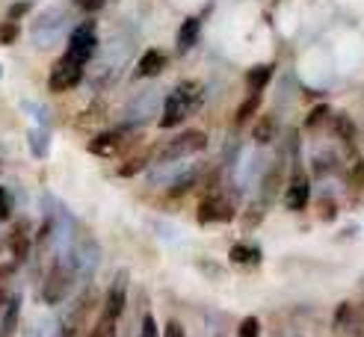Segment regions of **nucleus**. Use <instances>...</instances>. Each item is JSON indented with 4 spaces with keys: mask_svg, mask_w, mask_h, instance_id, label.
<instances>
[{
    "mask_svg": "<svg viewBox=\"0 0 364 337\" xmlns=\"http://www.w3.org/2000/svg\"><path fill=\"white\" fill-rule=\"evenodd\" d=\"M199 95H202V89L195 80H184V83L175 86L169 92V98H166V104H163L160 127H178L184 118L193 113V107L199 104Z\"/></svg>",
    "mask_w": 364,
    "mask_h": 337,
    "instance_id": "f257e3e1",
    "label": "nucleus"
},
{
    "mask_svg": "<svg viewBox=\"0 0 364 337\" xmlns=\"http://www.w3.org/2000/svg\"><path fill=\"white\" fill-rule=\"evenodd\" d=\"M74 3H77V9H83V12H98V9H104V3H107V0H74Z\"/></svg>",
    "mask_w": 364,
    "mask_h": 337,
    "instance_id": "c85d7f7f",
    "label": "nucleus"
},
{
    "mask_svg": "<svg viewBox=\"0 0 364 337\" xmlns=\"http://www.w3.org/2000/svg\"><path fill=\"white\" fill-rule=\"evenodd\" d=\"M83 68L81 63H74V59H68L65 54L60 56V63L54 65L51 77H47V86H51V92H68V89H74L77 83L83 80Z\"/></svg>",
    "mask_w": 364,
    "mask_h": 337,
    "instance_id": "20e7f679",
    "label": "nucleus"
},
{
    "mask_svg": "<svg viewBox=\"0 0 364 337\" xmlns=\"http://www.w3.org/2000/svg\"><path fill=\"white\" fill-rule=\"evenodd\" d=\"M231 261L234 263H261V249H252V246L234 243L231 246Z\"/></svg>",
    "mask_w": 364,
    "mask_h": 337,
    "instance_id": "f3484780",
    "label": "nucleus"
},
{
    "mask_svg": "<svg viewBox=\"0 0 364 337\" xmlns=\"http://www.w3.org/2000/svg\"><path fill=\"white\" fill-rule=\"evenodd\" d=\"M145 163H149V157H136V160H131V163H125L122 168H119V172L127 177V175H136V172H140V168L145 166Z\"/></svg>",
    "mask_w": 364,
    "mask_h": 337,
    "instance_id": "bb28decb",
    "label": "nucleus"
},
{
    "mask_svg": "<svg viewBox=\"0 0 364 337\" xmlns=\"http://www.w3.org/2000/svg\"><path fill=\"white\" fill-rule=\"evenodd\" d=\"M332 116V107L329 104H317L314 110L308 113V118H305V127H317L320 122H326V118Z\"/></svg>",
    "mask_w": 364,
    "mask_h": 337,
    "instance_id": "aec40b11",
    "label": "nucleus"
},
{
    "mask_svg": "<svg viewBox=\"0 0 364 337\" xmlns=\"http://www.w3.org/2000/svg\"><path fill=\"white\" fill-rule=\"evenodd\" d=\"M9 213H12V195L0 186V219H9Z\"/></svg>",
    "mask_w": 364,
    "mask_h": 337,
    "instance_id": "393cba45",
    "label": "nucleus"
},
{
    "mask_svg": "<svg viewBox=\"0 0 364 337\" xmlns=\"http://www.w3.org/2000/svg\"><path fill=\"white\" fill-rule=\"evenodd\" d=\"M270 80H272V65H255L246 72V86L252 92H261L264 86H270Z\"/></svg>",
    "mask_w": 364,
    "mask_h": 337,
    "instance_id": "4468645a",
    "label": "nucleus"
},
{
    "mask_svg": "<svg viewBox=\"0 0 364 337\" xmlns=\"http://www.w3.org/2000/svg\"><path fill=\"white\" fill-rule=\"evenodd\" d=\"M261 219H264L261 210H249V213H246V219H243V225L246 228H255V222H261Z\"/></svg>",
    "mask_w": 364,
    "mask_h": 337,
    "instance_id": "72a5a7b5",
    "label": "nucleus"
},
{
    "mask_svg": "<svg viewBox=\"0 0 364 337\" xmlns=\"http://www.w3.org/2000/svg\"><path fill=\"white\" fill-rule=\"evenodd\" d=\"M199 33H202V18H186L178 30V51H190V47L199 42Z\"/></svg>",
    "mask_w": 364,
    "mask_h": 337,
    "instance_id": "ddd939ff",
    "label": "nucleus"
},
{
    "mask_svg": "<svg viewBox=\"0 0 364 337\" xmlns=\"http://www.w3.org/2000/svg\"><path fill=\"white\" fill-rule=\"evenodd\" d=\"M72 266H65V263H54V270L47 272V279L42 284V299L47 305H60L68 290H72Z\"/></svg>",
    "mask_w": 364,
    "mask_h": 337,
    "instance_id": "7ed1b4c3",
    "label": "nucleus"
},
{
    "mask_svg": "<svg viewBox=\"0 0 364 337\" xmlns=\"http://www.w3.org/2000/svg\"><path fill=\"white\" fill-rule=\"evenodd\" d=\"M334 216H338V207H334L332 202H323V207H320V219H323V222H332Z\"/></svg>",
    "mask_w": 364,
    "mask_h": 337,
    "instance_id": "7c9ffc66",
    "label": "nucleus"
},
{
    "mask_svg": "<svg viewBox=\"0 0 364 337\" xmlns=\"http://www.w3.org/2000/svg\"><path fill=\"white\" fill-rule=\"evenodd\" d=\"M95 47H98L95 24H92V21H86V24H81V27H74V33L68 36L65 56H68V59H74V63H81V65H86V63L92 59Z\"/></svg>",
    "mask_w": 364,
    "mask_h": 337,
    "instance_id": "f03ea898",
    "label": "nucleus"
},
{
    "mask_svg": "<svg viewBox=\"0 0 364 337\" xmlns=\"http://www.w3.org/2000/svg\"><path fill=\"white\" fill-rule=\"evenodd\" d=\"M30 148L36 151V157H45V148H47V140H45V133L42 131H36L30 133Z\"/></svg>",
    "mask_w": 364,
    "mask_h": 337,
    "instance_id": "b1692460",
    "label": "nucleus"
},
{
    "mask_svg": "<svg viewBox=\"0 0 364 337\" xmlns=\"http://www.w3.org/2000/svg\"><path fill=\"white\" fill-rule=\"evenodd\" d=\"M166 68V54L151 47V51H145L140 56V63H136V77H157Z\"/></svg>",
    "mask_w": 364,
    "mask_h": 337,
    "instance_id": "9d476101",
    "label": "nucleus"
},
{
    "mask_svg": "<svg viewBox=\"0 0 364 337\" xmlns=\"http://www.w3.org/2000/svg\"><path fill=\"white\" fill-rule=\"evenodd\" d=\"M30 12V3H15L12 9H9V21H18L21 15Z\"/></svg>",
    "mask_w": 364,
    "mask_h": 337,
    "instance_id": "473e14b6",
    "label": "nucleus"
},
{
    "mask_svg": "<svg viewBox=\"0 0 364 337\" xmlns=\"http://www.w3.org/2000/svg\"><path fill=\"white\" fill-rule=\"evenodd\" d=\"M193 184H195V172L178 177V184H172V186H169V193H172V195H184L186 190H193Z\"/></svg>",
    "mask_w": 364,
    "mask_h": 337,
    "instance_id": "4be33fe9",
    "label": "nucleus"
},
{
    "mask_svg": "<svg viewBox=\"0 0 364 337\" xmlns=\"http://www.w3.org/2000/svg\"><path fill=\"white\" fill-rule=\"evenodd\" d=\"M261 110V92H249V98L240 104V110H237V116H234V122L237 124H243L246 118H252L255 113Z\"/></svg>",
    "mask_w": 364,
    "mask_h": 337,
    "instance_id": "a211bd4d",
    "label": "nucleus"
},
{
    "mask_svg": "<svg viewBox=\"0 0 364 337\" xmlns=\"http://www.w3.org/2000/svg\"><path fill=\"white\" fill-rule=\"evenodd\" d=\"M151 110H157V95L154 92H145L140 101H133V104H127V113H125V118H127V124L131 127H136V124H142V122H149V116H151Z\"/></svg>",
    "mask_w": 364,
    "mask_h": 337,
    "instance_id": "6e6552de",
    "label": "nucleus"
},
{
    "mask_svg": "<svg viewBox=\"0 0 364 337\" xmlns=\"http://www.w3.org/2000/svg\"><path fill=\"white\" fill-rule=\"evenodd\" d=\"M308 198H311L308 181H293V184L288 186V193H284V204H288V210H305Z\"/></svg>",
    "mask_w": 364,
    "mask_h": 337,
    "instance_id": "9b49d317",
    "label": "nucleus"
},
{
    "mask_svg": "<svg viewBox=\"0 0 364 337\" xmlns=\"http://www.w3.org/2000/svg\"><path fill=\"white\" fill-rule=\"evenodd\" d=\"M12 252L18 261H24L27 252H30V240H27V234H24V225H18V231L12 234Z\"/></svg>",
    "mask_w": 364,
    "mask_h": 337,
    "instance_id": "6ab92c4d",
    "label": "nucleus"
},
{
    "mask_svg": "<svg viewBox=\"0 0 364 337\" xmlns=\"http://www.w3.org/2000/svg\"><path fill=\"white\" fill-rule=\"evenodd\" d=\"M122 142H125V131H107V133H98L89 142V151L98 157H110V154L119 151Z\"/></svg>",
    "mask_w": 364,
    "mask_h": 337,
    "instance_id": "1a4fd4ad",
    "label": "nucleus"
},
{
    "mask_svg": "<svg viewBox=\"0 0 364 337\" xmlns=\"http://www.w3.org/2000/svg\"><path fill=\"white\" fill-rule=\"evenodd\" d=\"M275 133H279V122H275V116H261L258 122H255V127H252V140L258 145L272 142Z\"/></svg>",
    "mask_w": 364,
    "mask_h": 337,
    "instance_id": "f8f14e48",
    "label": "nucleus"
},
{
    "mask_svg": "<svg viewBox=\"0 0 364 337\" xmlns=\"http://www.w3.org/2000/svg\"><path fill=\"white\" fill-rule=\"evenodd\" d=\"M125 299H127V272H119V279L110 284L107 290V302H104V316L110 323H116L125 311Z\"/></svg>",
    "mask_w": 364,
    "mask_h": 337,
    "instance_id": "0eeeda50",
    "label": "nucleus"
},
{
    "mask_svg": "<svg viewBox=\"0 0 364 337\" xmlns=\"http://www.w3.org/2000/svg\"><path fill=\"white\" fill-rule=\"evenodd\" d=\"M332 131L338 133L343 142H352V140H356V122H352L347 113H334V116H332Z\"/></svg>",
    "mask_w": 364,
    "mask_h": 337,
    "instance_id": "2eb2a0df",
    "label": "nucleus"
},
{
    "mask_svg": "<svg viewBox=\"0 0 364 337\" xmlns=\"http://www.w3.org/2000/svg\"><path fill=\"white\" fill-rule=\"evenodd\" d=\"M350 314H352V305H350V302L338 305V314H334V325H338V329H343V325L350 323Z\"/></svg>",
    "mask_w": 364,
    "mask_h": 337,
    "instance_id": "a878e982",
    "label": "nucleus"
},
{
    "mask_svg": "<svg viewBox=\"0 0 364 337\" xmlns=\"http://www.w3.org/2000/svg\"><path fill=\"white\" fill-rule=\"evenodd\" d=\"M350 186H356V190L364 186V166L361 163H356V168L350 172Z\"/></svg>",
    "mask_w": 364,
    "mask_h": 337,
    "instance_id": "c756f323",
    "label": "nucleus"
},
{
    "mask_svg": "<svg viewBox=\"0 0 364 337\" xmlns=\"http://www.w3.org/2000/svg\"><path fill=\"white\" fill-rule=\"evenodd\" d=\"M163 337H184V329H181V323H175V320H169V323H166V329H163Z\"/></svg>",
    "mask_w": 364,
    "mask_h": 337,
    "instance_id": "2f4dec72",
    "label": "nucleus"
},
{
    "mask_svg": "<svg viewBox=\"0 0 364 337\" xmlns=\"http://www.w3.org/2000/svg\"><path fill=\"white\" fill-rule=\"evenodd\" d=\"M15 39H18V27H15V21L0 24V45H12Z\"/></svg>",
    "mask_w": 364,
    "mask_h": 337,
    "instance_id": "5701e85b",
    "label": "nucleus"
},
{
    "mask_svg": "<svg viewBox=\"0 0 364 337\" xmlns=\"http://www.w3.org/2000/svg\"><path fill=\"white\" fill-rule=\"evenodd\" d=\"M18 308H21V302H18V296H12V302H9V308H6V314H3V323H0V337H12V334H15Z\"/></svg>",
    "mask_w": 364,
    "mask_h": 337,
    "instance_id": "dca6fc26",
    "label": "nucleus"
},
{
    "mask_svg": "<svg viewBox=\"0 0 364 337\" xmlns=\"http://www.w3.org/2000/svg\"><path fill=\"white\" fill-rule=\"evenodd\" d=\"M204 145H208V136H204L202 131H184V133L175 136L169 145H163L160 160H178V157H186V154L202 151Z\"/></svg>",
    "mask_w": 364,
    "mask_h": 337,
    "instance_id": "39448f33",
    "label": "nucleus"
},
{
    "mask_svg": "<svg viewBox=\"0 0 364 337\" xmlns=\"http://www.w3.org/2000/svg\"><path fill=\"white\" fill-rule=\"evenodd\" d=\"M237 337H261V320L258 316H246L237 329Z\"/></svg>",
    "mask_w": 364,
    "mask_h": 337,
    "instance_id": "412c9836",
    "label": "nucleus"
},
{
    "mask_svg": "<svg viewBox=\"0 0 364 337\" xmlns=\"http://www.w3.org/2000/svg\"><path fill=\"white\" fill-rule=\"evenodd\" d=\"M140 337H160V334H157V323H154L151 314L142 316V331H140Z\"/></svg>",
    "mask_w": 364,
    "mask_h": 337,
    "instance_id": "cd10ccee",
    "label": "nucleus"
},
{
    "mask_svg": "<svg viewBox=\"0 0 364 337\" xmlns=\"http://www.w3.org/2000/svg\"><path fill=\"white\" fill-rule=\"evenodd\" d=\"M195 216H199L202 225H208V222H231L234 219V204L228 202V198H222V195H204L199 202Z\"/></svg>",
    "mask_w": 364,
    "mask_h": 337,
    "instance_id": "423d86ee",
    "label": "nucleus"
}]
</instances>
